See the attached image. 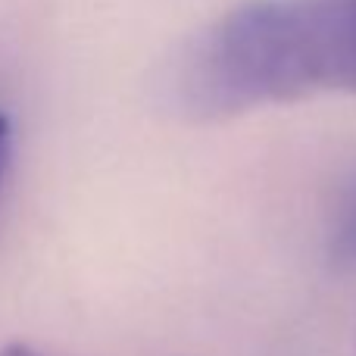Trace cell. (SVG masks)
<instances>
[{"label":"cell","mask_w":356,"mask_h":356,"mask_svg":"<svg viewBox=\"0 0 356 356\" xmlns=\"http://www.w3.org/2000/svg\"><path fill=\"white\" fill-rule=\"evenodd\" d=\"M356 94V0H250L194 35L169 72L188 119Z\"/></svg>","instance_id":"6da1fadb"},{"label":"cell","mask_w":356,"mask_h":356,"mask_svg":"<svg viewBox=\"0 0 356 356\" xmlns=\"http://www.w3.org/2000/svg\"><path fill=\"white\" fill-rule=\"evenodd\" d=\"M338 247L347 257H356V194L350 197V203H347V209H344V219H341Z\"/></svg>","instance_id":"7a4b0ae2"},{"label":"cell","mask_w":356,"mask_h":356,"mask_svg":"<svg viewBox=\"0 0 356 356\" xmlns=\"http://www.w3.org/2000/svg\"><path fill=\"white\" fill-rule=\"evenodd\" d=\"M6 154H10V119L0 113V169L6 163Z\"/></svg>","instance_id":"3957f363"},{"label":"cell","mask_w":356,"mask_h":356,"mask_svg":"<svg viewBox=\"0 0 356 356\" xmlns=\"http://www.w3.org/2000/svg\"><path fill=\"white\" fill-rule=\"evenodd\" d=\"M0 356H38L31 347H25V344H10L6 350H0Z\"/></svg>","instance_id":"277c9868"}]
</instances>
